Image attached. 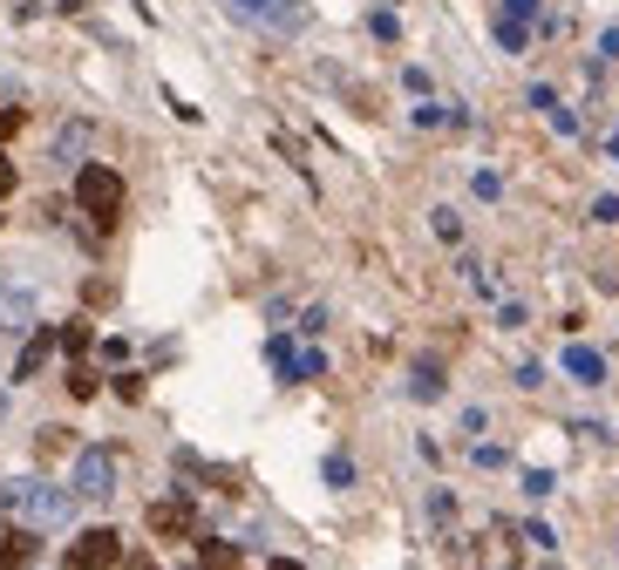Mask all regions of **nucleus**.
Segmentation results:
<instances>
[{"instance_id": "obj_11", "label": "nucleus", "mask_w": 619, "mask_h": 570, "mask_svg": "<svg viewBox=\"0 0 619 570\" xmlns=\"http://www.w3.org/2000/svg\"><path fill=\"white\" fill-rule=\"evenodd\" d=\"M565 374L586 381V387H599V381H606V353H593V347H565Z\"/></svg>"}, {"instance_id": "obj_19", "label": "nucleus", "mask_w": 619, "mask_h": 570, "mask_svg": "<svg viewBox=\"0 0 619 570\" xmlns=\"http://www.w3.org/2000/svg\"><path fill=\"white\" fill-rule=\"evenodd\" d=\"M116 394H123V401H143V374H116Z\"/></svg>"}, {"instance_id": "obj_22", "label": "nucleus", "mask_w": 619, "mask_h": 570, "mask_svg": "<svg viewBox=\"0 0 619 570\" xmlns=\"http://www.w3.org/2000/svg\"><path fill=\"white\" fill-rule=\"evenodd\" d=\"M14 184H21V171H14L8 156H0V197H14Z\"/></svg>"}, {"instance_id": "obj_2", "label": "nucleus", "mask_w": 619, "mask_h": 570, "mask_svg": "<svg viewBox=\"0 0 619 570\" xmlns=\"http://www.w3.org/2000/svg\"><path fill=\"white\" fill-rule=\"evenodd\" d=\"M75 204L96 218V231H109L116 211H123V171H109V163H83V171H75Z\"/></svg>"}, {"instance_id": "obj_16", "label": "nucleus", "mask_w": 619, "mask_h": 570, "mask_svg": "<svg viewBox=\"0 0 619 570\" xmlns=\"http://www.w3.org/2000/svg\"><path fill=\"white\" fill-rule=\"evenodd\" d=\"M83 143H89V122H68V130H62V143H55V150H62V156H75V150H83Z\"/></svg>"}, {"instance_id": "obj_15", "label": "nucleus", "mask_w": 619, "mask_h": 570, "mask_svg": "<svg viewBox=\"0 0 619 570\" xmlns=\"http://www.w3.org/2000/svg\"><path fill=\"white\" fill-rule=\"evenodd\" d=\"M96 387H102V381L89 374V366H83V360H75V366H68V394H75V401H89Z\"/></svg>"}, {"instance_id": "obj_21", "label": "nucleus", "mask_w": 619, "mask_h": 570, "mask_svg": "<svg viewBox=\"0 0 619 570\" xmlns=\"http://www.w3.org/2000/svg\"><path fill=\"white\" fill-rule=\"evenodd\" d=\"M593 218H599V224H619V197H599V204H593Z\"/></svg>"}, {"instance_id": "obj_3", "label": "nucleus", "mask_w": 619, "mask_h": 570, "mask_svg": "<svg viewBox=\"0 0 619 570\" xmlns=\"http://www.w3.org/2000/svg\"><path fill=\"white\" fill-rule=\"evenodd\" d=\"M68 489H75L83 503H109V496H116V456H109V448H83V456H75Z\"/></svg>"}, {"instance_id": "obj_4", "label": "nucleus", "mask_w": 619, "mask_h": 570, "mask_svg": "<svg viewBox=\"0 0 619 570\" xmlns=\"http://www.w3.org/2000/svg\"><path fill=\"white\" fill-rule=\"evenodd\" d=\"M123 557H130V550H123V537H116V529H83V537L62 550L68 570H102V563H123Z\"/></svg>"}, {"instance_id": "obj_10", "label": "nucleus", "mask_w": 619, "mask_h": 570, "mask_svg": "<svg viewBox=\"0 0 619 570\" xmlns=\"http://www.w3.org/2000/svg\"><path fill=\"white\" fill-rule=\"evenodd\" d=\"M34 537H42V529H28L21 516H0V563H28Z\"/></svg>"}, {"instance_id": "obj_7", "label": "nucleus", "mask_w": 619, "mask_h": 570, "mask_svg": "<svg viewBox=\"0 0 619 570\" xmlns=\"http://www.w3.org/2000/svg\"><path fill=\"white\" fill-rule=\"evenodd\" d=\"M531 14H537V0H504V14H497V48L524 55V41H531Z\"/></svg>"}, {"instance_id": "obj_24", "label": "nucleus", "mask_w": 619, "mask_h": 570, "mask_svg": "<svg viewBox=\"0 0 619 570\" xmlns=\"http://www.w3.org/2000/svg\"><path fill=\"white\" fill-rule=\"evenodd\" d=\"M612 156H619V130H612Z\"/></svg>"}, {"instance_id": "obj_23", "label": "nucleus", "mask_w": 619, "mask_h": 570, "mask_svg": "<svg viewBox=\"0 0 619 570\" xmlns=\"http://www.w3.org/2000/svg\"><path fill=\"white\" fill-rule=\"evenodd\" d=\"M599 55H606V62H619V28H606V34H599Z\"/></svg>"}, {"instance_id": "obj_12", "label": "nucleus", "mask_w": 619, "mask_h": 570, "mask_svg": "<svg viewBox=\"0 0 619 570\" xmlns=\"http://www.w3.org/2000/svg\"><path fill=\"white\" fill-rule=\"evenodd\" d=\"M89 347H96V333H89V319H68V326H62V353H68V360H83Z\"/></svg>"}, {"instance_id": "obj_6", "label": "nucleus", "mask_w": 619, "mask_h": 570, "mask_svg": "<svg viewBox=\"0 0 619 570\" xmlns=\"http://www.w3.org/2000/svg\"><path fill=\"white\" fill-rule=\"evenodd\" d=\"M239 21H252V28H273V34H286V28H300V0H225Z\"/></svg>"}, {"instance_id": "obj_8", "label": "nucleus", "mask_w": 619, "mask_h": 570, "mask_svg": "<svg viewBox=\"0 0 619 570\" xmlns=\"http://www.w3.org/2000/svg\"><path fill=\"white\" fill-rule=\"evenodd\" d=\"M62 347V326H34V340L21 347V360H14V381H34L48 366V353Z\"/></svg>"}, {"instance_id": "obj_14", "label": "nucleus", "mask_w": 619, "mask_h": 570, "mask_svg": "<svg viewBox=\"0 0 619 570\" xmlns=\"http://www.w3.org/2000/svg\"><path fill=\"white\" fill-rule=\"evenodd\" d=\"M409 394H415V401H436V394H443V374H436V366H415Z\"/></svg>"}, {"instance_id": "obj_5", "label": "nucleus", "mask_w": 619, "mask_h": 570, "mask_svg": "<svg viewBox=\"0 0 619 570\" xmlns=\"http://www.w3.org/2000/svg\"><path fill=\"white\" fill-rule=\"evenodd\" d=\"M143 523H150V529H158V537H164V544H184V537H191V529H198V503H191V496H158V503H150V509H143Z\"/></svg>"}, {"instance_id": "obj_20", "label": "nucleus", "mask_w": 619, "mask_h": 570, "mask_svg": "<svg viewBox=\"0 0 619 570\" xmlns=\"http://www.w3.org/2000/svg\"><path fill=\"white\" fill-rule=\"evenodd\" d=\"M68 448V428H42V456H62Z\"/></svg>"}, {"instance_id": "obj_9", "label": "nucleus", "mask_w": 619, "mask_h": 570, "mask_svg": "<svg viewBox=\"0 0 619 570\" xmlns=\"http://www.w3.org/2000/svg\"><path fill=\"white\" fill-rule=\"evenodd\" d=\"M28 319H34V293H28V285H8V278H0V333H21Z\"/></svg>"}, {"instance_id": "obj_13", "label": "nucleus", "mask_w": 619, "mask_h": 570, "mask_svg": "<svg viewBox=\"0 0 619 570\" xmlns=\"http://www.w3.org/2000/svg\"><path fill=\"white\" fill-rule=\"evenodd\" d=\"M239 557H246L239 544H218V537H211V544H198V563H218V570H225V563H239Z\"/></svg>"}, {"instance_id": "obj_18", "label": "nucleus", "mask_w": 619, "mask_h": 570, "mask_svg": "<svg viewBox=\"0 0 619 570\" xmlns=\"http://www.w3.org/2000/svg\"><path fill=\"white\" fill-rule=\"evenodd\" d=\"M368 28H374V41H395V34H402V21H395V14H374Z\"/></svg>"}, {"instance_id": "obj_17", "label": "nucleus", "mask_w": 619, "mask_h": 570, "mask_svg": "<svg viewBox=\"0 0 619 570\" xmlns=\"http://www.w3.org/2000/svg\"><path fill=\"white\" fill-rule=\"evenodd\" d=\"M21 122H28V109H0V143L21 136Z\"/></svg>"}, {"instance_id": "obj_1", "label": "nucleus", "mask_w": 619, "mask_h": 570, "mask_svg": "<svg viewBox=\"0 0 619 570\" xmlns=\"http://www.w3.org/2000/svg\"><path fill=\"white\" fill-rule=\"evenodd\" d=\"M8 509L28 523V529H62L68 509H75V489H55V482H8Z\"/></svg>"}]
</instances>
